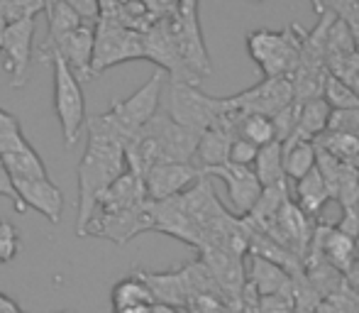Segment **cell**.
<instances>
[{"label":"cell","instance_id":"1","mask_svg":"<svg viewBox=\"0 0 359 313\" xmlns=\"http://www.w3.org/2000/svg\"><path fill=\"white\" fill-rule=\"evenodd\" d=\"M86 130H88V142L79 161V218H76L79 237H86V228L93 218L103 191L128 171L123 142H118L105 130L98 115L86 120Z\"/></svg>","mask_w":359,"mask_h":313},{"label":"cell","instance_id":"2","mask_svg":"<svg viewBox=\"0 0 359 313\" xmlns=\"http://www.w3.org/2000/svg\"><path fill=\"white\" fill-rule=\"evenodd\" d=\"M303 32L298 25L288 29H255L247 34V52L264 79L291 76L301 59Z\"/></svg>","mask_w":359,"mask_h":313},{"label":"cell","instance_id":"3","mask_svg":"<svg viewBox=\"0 0 359 313\" xmlns=\"http://www.w3.org/2000/svg\"><path fill=\"white\" fill-rule=\"evenodd\" d=\"M161 88H164V72H156L140 91H135L130 98L113 100L108 113H103V120L108 130L123 142V147L159 113Z\"/></svg>","mask_w":359,"mask_h":313},{"label":"cell","instance_id":"4","mask_svg":"<svg viewBox=\"0 0 359 313\" xmlns=\"http://www.w3.org/2000/svg\"><path fill=\"white\" fill-rule=\"evenodd\" d=\"M230 110L227 98H215L198 88V84L189 81H171L169 103H166V115L174 123L194 130V133H205L220 123L222 115Z\"/></svg>","mask_w":359,"mask_h":313},{"label":"cell","instance_id":"5","mask_svg":"<svg viewBox=\"0 0 359 313\" xmlns=\"http://www.w3.org/2000/svg\"><path fill=\"white\" fill-rule=\"evenodd\" d=\"M42 57L49 59L54 74V110H57L59 125H62L64 145L74 147L79 142V135L86 125V100L81 91V81L67 67L62 57L54 49L44 52Z\"/></svg>","mask_w":359,"mask_h":313},{"label":"cell","instance_id":"6","mask_svg":"<svg viewBox=\"0 0 359 313\" xmlns=\"http://www.w3.org/2000/svg\"><path fill=\"white\" fill-rule=\"evenodd\" d=\"M144 59L142 34L128 29L113 20H100L95 27V44H93V62H90V76L108 72L110 67L123 62Z\"/></svg>","mask_w":359,"mask_h":313},{"label":"cell","instance_id":"7","mask_svg":"<svg viewBox=\"0 0 359 313\" xmlns=\"http://www.w3.org/2000/svg\"><path fill=\"white\" fill-rule=\"evenodd\" d=\"M166 27H169L171 39H174L176 52H179L181 64L186 67V72L196 81H198V76H203V74H210V62L203 44V34H201L196 0H184L176 20L166 22Z\"/></svg>","mask_w":359,"mask_h":313},{"label":"cell","instance_id":"8","mask_svg":"<svg viewBox=\"0 0 359 313\" xmlns=\"http://www.w3.org/2000/svg\"><path fill=\"white\" fill-rule=\"evenodd\" d=\"M154 228L151 223V201L137 206V208H125V211H95L90 218L86 237L98 235L105 240L115 242V245H125L140 233Z\"/></svg>","mask_w":359,"mask_h":313},{"label":"cell","instance_id":"9","mask_svg":"<svg viewBox=\"0 0 359 313\" xmlns=\"http://www.w3.org/2000/svg\"><path fill=\"white\" fill-rule=\"evenodd\" d=\"M232 110H240L245 115H266L274 118L284 108L293 103V86L288 76H274V79H262L257 86L242 91L237 95L227 98Z\"/></svg>","mask_w":359,"mask_h":313},{"label":"cell","instance_id":"10","mask_svg":"<svg viewBox=\"0 0 359 313\" xmlns=\"http://www.w3.org/2000/svg\"><path fill=\"white\" fill-rule=\"evenodd\" d=\"M34 29H37V20H20V22L5 25L0 52H3V69L10 76L13 88H20L25 84V74L32 59Z\"/></svg>","mask_w":359,"mask_h":313},{"label":"cell","instance_id":"11","mask_svg":"<svg viewBox=\"0 0 359 313\" xmlns=\"http://www.w3.org/2000/svg\"><path fill=\"white\" fill-rule=\"evenodd\" d=\"M201 176H203L201 166L191 164V161H161V164L151 166L142 176L147 199L156 204V201L181 196L184 191H189Z\"/></svg>","mask_w":359,"mask_h":313},{"label":"cell","instance_id":"12","mask_svg":"<svg viewBox=\"0 0 359 313\" xmlns=\"http://www.w3.org/2000/svg\"><path fill=\"white\" fill-rule=\"evenodd\" d=\"M144 128L154 138L161 161H191L196 156L201 135L174 123L166 113H156Z\"/></svg>","mask_w":359,"mask_h":313},{"label":"cell","instance_id":"13","mask_svg":"<svg viewBox=\"0 0 359 313\" xmlns=\"http://www.w3.org/2000/svg\"><path fill=\"white\" fill-rule=\"evenodd\" d=\"M203 174L217 176V179L227 186V199H230V206L237 218H245V215L255 208L257 199H259V194H262V184L255 176L252 166H237V164L225 161V164L213 166V169H205Z\"/></svg>","mask_w":359,"mask_h":313},{"label":"cell","instance_id":"14","mask_svg":"<svg viewBox=\"0 0 359 313\" xmlns=\"http://www.w3.org/2000/svg\"><path fill=\"white\" fill-rule=\"evenodd\" d=\"M264 233L303 262V257H306V252H308V245H311V237H313V225H311V218H306V215L298 211V206L288 199Z\"/></svg>","mask_w":359,"mask_h":313},{"label":"cell","instance_id":"15","mask_svg":"<svg viewBox=\"0 0 359 313\" xmlns=\"http://www.w3.org/2000/svg\"><path fill=\"white\" fill-rule=\"evenodd\" d=\"M93 44H95V27H90L88 22H81L76 29L67 32L64 37H59L52 47L42 49V54L49 52V49H54V52L67 62V67L76 74V79L88 81V79H93L90 76Z\"/></svg>","mask_w":359,"mask_h":313},{"label":"cell","instance_id":"16","mask_svg":"<svg viewBox=\"0 0 359 313\" xmlns=\"http://www.w3.org/2000/svg\"><path fill=\"white\" fill-rule=\"evenodd\" d=\"M201 260L213 274L217 286L230 299L242 301V291H245L247 284V257L230 255V252L215 250V247H205V250H201Z\"/></svg>","mask_w":359,"mask_h":313},{"label":"cell","instance_id":"17","mask_svg":"<svg viewBox=\"0 0 359 313\" xmlns=\"http://www.w3.org/2000/svg\"><path fill=\"white\" fill-rule=\"evenodd\" d=\"M25 208L42 213L49 223H59L64 211V194L49 179H13Z\"/></svg>","mask_w":359,"mask_h":313},{"label":"cell","instance_id":"18","mask_svg":"<svg viewBox=\"0 0 359 313\" xmlns=\"http://www.w3.org/2000/svg\"><path fill=\"white\" fill-rule=\"evenodd\" d=\"M147 191L142 176L125 171L123 176L113 181L108 189L103 191V196L98 199L95 211H125V208H137V206L147 204Z\"/></svg>","mask_w":359,"mask_h":313},{"label":"cell","instance_id":"19","mask_svg":"<svg viewBox=\"0 0 359 313\" xmlns=\"http://www.w3.org/2000/svg\"><path fill=\"white\" fill-rule=\"evenodd\" d=\"M0 161H3V166L13 179H49L47 166L39 159V154L34 152L32 145L25 140V135H20L15 142H10L0 152Z\"/></svg>","mask_w":359,"mask_h":313},{"label":"cell","instance_id":"20","mask_svg":"<svg viewBox=\"0 0 359 313\" xmlns=\"http://www.w3.org/2000/svg\"><path fill=\"white\" fill-rule=\"evenodd\" d=\"M142 277V281L149 289L154 304H166L174 306V309H184L186 301H189V289H186V279L184 272L174 269V272H137Z\"/></svg>","mask_w":359,"mask_h":313},{"label":"cell","instance_id":"21","mask_svg":"<svg viewBox=\"0 0 359 313\" xmlns=\"http://www.w3.org/2000/svg\"><path fill=\"white\" fill-rule=\"evenodd\" d=\"M250 257V269H247V284L257 291V296L266 294H284V291H293V277L279 265L262 260V257Z\"/></svg>","mask_w":359,"mask_h":313},{"label":"cell","instance_id":"22","mask_svg":"<svg viewBox=\"0 0 359 313\" xmlns=\"http://www.w3.org/2000/svg\"><path fill=\"white\" fill-rule=\"evenodd\" d=\"M330 115H332L330 105H327L323 98H313V100H306V103H298L296 130H293V135L288 140H306V142H313L318 135H323L327 130Z\"/></svg>","mask_w":359,"mask_h":313},{"label":"cell","instance_id":"23","mask_svg":"<svg viewBox=\"0 0 359 313\" xmlns=\"http://www.w3.org/2000/svg\"><path fill=\"white\" fill-rule=\"evenodd\" d=\"M330 201V191L325 186V179L320 176V171L311 169L301 181H296V201L293 204L298 206L306 218H316L320 215V211L325 208V204Z\"/></svg>","mask_w":359,"mask_h":313},{"label":"cell","instance_id":"24","mask_svg":"<svg viewBox=\"0 0 359 313\" xmlns=\"http://www.w3.org/2000/svg\"><path fill=\"white\" fill-rule=\"evenodd\" d=\"M255 176L259 179L262 189H269V186H279L286 184V174H284V145L281 142H269L264 147H259L257 159L252 164Z\"/></svg>","mask_w":359,"mask_h":313},{"label":"cell","instance_id":"25","mask_svg":"<svg viewBox=\"0 0 359 313\" xmlns=\"http://www.w3.org/2000/svg\"><path fill=\"white\" fill-rule=\"evenodd\" d=\"M311 169H316V145L306 140L284 142V174L286 179L301 181Z\"/></svg>","mask_w":359,"mask_h":313},{"label":"cell","instance_id":"26","mask_svg":"<svg viewBox=\"0 0 359 313\" xmlns=\"http://www.w3.org/2000/svg\"><path fill=\"white\" fill-rule=\"evenodd\" d=\"M110 304H113V311H118V309H128V306H151L154 299H151L142 277H140L137 272H133V274L120 279L118 284L113 286V291H110Z\"/></svg>","mask_w":359,"mask_h":313},{"label":"cell","instance_id":"27","mask_svg":"<svg viewBox=\"0 0 359 313\" xmlns=\"http://www.w3.org/2000/svg\"><path fill=\"white\" fill-rule=\"evenodd\" d=\"M44 13H47V22H49V34H47V44L44 49L52 47L59 37H64L67 32L79 27L83 20L79 18V13H74L64 0H47L44 3Z\"/></svg>","mask_w":359,"mask_h":313},{"label":"cell","instance_id":"28","mask_svg":"<svg viewBox=\"0 0 359 313\" xmlns=\"http://www.w3.org/2000/svg\"><path fill=\"white\" fill-rule=\"evenodd\" d=\"M237 113H240V110H237ZM237 138L247 140V142H252L255 147H264V145L274 142V125H271V118H266V115L240 113Z\"/></svg>","mask_w":359,"mask_h":313},{"label":"cell","instance_id":"29","mask_svg":"<svg viewBox=\"0 0 359 313\" xmlns=\"http://www.w3.org/2000/svg\"><path fill=\"white\" fill-rule=\"evenodd\" d=\"M323 100L330 105V110H350L359 108V95L342 79H337L335 74L327 72L325 84H323Z\"/></svg>","mask_w":359,"mask_h":313},{"label":"cell","instance_id":"30","mask_svg":"<svg viewBox=\"0 0 359 313\" xmlns=\"http://www.w3.org/2000/svg\"><path fill=\"white\" fill-rule=\"evenodd\" d=\"M184 309L189 313H242V301H235L222 291H215V294L191 296Z\"/></svg>","mask_w":359,"mask_h":313},{"label":"cell","instance_id":"31","mask_svg":"<svg viewBox=\"0 0 359 313\" xmlns=\"http://www.w3.org/2000/svg\"><path fill=\"white\" fill-rule=\"evenodd\" d=\"M47 0H0V20L5 25L20 22V20H34L44 13Z\"/></svg>","mask_w":359,"mask_h":313},{"label":"cell","instance_id":"32","mask_svg":"<svg viewBox=\"0 0 359 313\" xmlns=\"http://www.w3.org/2000/svg\"><path fill=\"white\" fill-rule=\"evenodd\" d=\"M257 313H298L293 291L257 296Z\"/></svg>","mask_w":359,"mask_h":313},{"label":"cell","instance_id":"33","mask_svg":"<svg viewBox=\"0 0 359 313\" xmlns=\"http://www.w3.org/2000/svg\"><path fill=\"white\" fill-rule=\"evenodd\" d=\"M20 252V233L13 223L0 220V265H8Z\"/></svg>","mask_w":359,"mask_h":313},{"label":"cell","instance_id":"34","mask_svg":"<svg viewBox=\"0 0 359 313\" xmlns=\"http://www.w3.org/2000/svg\"><path fill=\"white\" fill-rule=\"evenodd\" d=\"M327 130H335V133L352 135V138L359 140V108L332 110L330 123H327Z\"/></svg>","mask_w":359,"mask_h":313},{"label":"cell","instance_id":"35","mask_svg":"<svg viewBox=\"0 0 359 313\" xmlns=\"http://www.w3.org/2000/svg\"><path fill=\"white\" fill-rule=\"evenodd\" d=\"M257 152H259V147H255V145L242 138H235L230 145V152H227V161L237 166H252L257 159Z\"/></svg>","mask_w":359,"mask_h":313},{"label":"cell","instance_id":"36","mask_svg":"<svg viewBox=\"0 0 359 313\" xmlns=\"http://www.w3.org/2000/svg\"><path fill=\"white\" fill-rule=\"evenodd\" d=\"M0 196L10 199V204L15 206V211H18V213H25V211H27L22 206V201H20L18 191H15V181H13V176L8 174V169L3 166V161H0Z\"/></svg>","mask_w":359,"mask_h":313},{"label":"cell","instance_id":"37","mask_svg":"<svg viewBox=\"0 0 359 313\" xmlns=\"http://www.w3.org/2000/svg\"><path fill=\"white\" fill-rule=\"evenodd\" d=\"M335 228L340 230V233H345L347 237H352V240H357V247H359V208L342 211V218Z\"/></svg>","mask_w":359,"mask_h":313},{"label":"cell","instance_id":"38","mask_svg":"<svg viewBox=\"0 0 359 313\" xmlns=\"http://www.w3.org/2000/svg\"><path fill=\"white\" fill-rule=\"evenodd\" d=\"M74 13H79V18L83 20H95L100 15V0H64Z\"/></svg>","mask_w":359,"mask_h":313},{"label":"cell","instance_id":"39","mask_svg":"<svg viewBox=\"0 0 359 313\" xmlns=\"http://www.w3.org/2000/svg\"><path fill=\"white\" fill-rule=\"evenodd\" d=\"M242 313H257V291L250 284H245L242 291Z\"/></svg>","mask_w":359,"mask_h":313},{"label":"cell","instance_id":"40","mask_svg":"<svg viewBox=\"0 0 359 313\" xmlns=\"http://www.w3.org/2000/svg\"><path fill=\"white\" fill-rule=\"evenodd\" d=\"M149 313H181V309H174V306H166V304H151Z\"/></svg>","mask_w":359,"mask_h":313},{"label":"cell","instance_id":"41","mask_svg":"<svg viewBox=\"0 0 359 313\" xmlns=\"http://www.w3.org/2000/svg\"><path fill=\"white\" fill-rule=\"evenodd\" d=\"M151 306H128V309H118L113 313H149Z\"/></svg>","mask_w":359,"mask_h":313},{"label":"cell","instance_id":"42","mask_svg":"<svg viewBox=\"0 0 359 313\" xmlns=\"http://www.w3.org/2000/svg\"><path fill=\"white\" fill-rule=\"evenodd\" d=\"M311 5H313V10H316L318 15L325 13V3H323V0H311Z\"/></svg>","mask_w":359,"mask_h":313},{"label":"cell","instance_id":"43","mask_svg":"<svg viewBox=\"0 0 359 313\" xmlns=\"http://www.w3.org/2000/svg\"><path fill=\"white\" fill-rule=\"evenodd\" d=\"M350 166H352V169H355V174L359 176V154L355 156V159H352V164H350Z\"/></svg>","mask_w":359,"mask_h":313},{"label":"cell","instance_id":"44","mask_svg":"<svg viewBox=\"0 0 359 313\" xmlns=\"http://www.w3.org/2000/svg\"><path fill=\"white\" fill-rule=\"evenodd\" d=\"M3 32H5V22L0 20V44H3Z\"/></svg>","mask_w":359,"mask_h":313},{"label":"cell","instance_id":"45","mask_svg":"<svg viewBox=\"0 0 359 313\" xmlns=\"http://www.w3.org/2000/svg\"><path fill=\"white\" fill-rule=\"evenodd\" d=\"M67 313H69V311H67Z\"/></svg>","mask_w":359,"mask_h":313}]
</instances>
